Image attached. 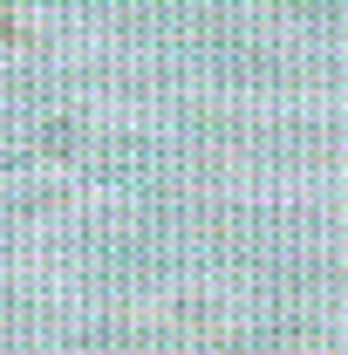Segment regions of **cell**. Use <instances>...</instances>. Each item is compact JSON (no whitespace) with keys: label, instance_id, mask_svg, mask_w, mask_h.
<instances>
[{"label":"cell","instance_id":"cell-1","mask_svg":"<svg viewBox=\"0 0 348 355\" xmlns=\"http://www.w3.org/2000/svg\"><path fill=\"white\" fill-rule=\"evenodd\" d=\"M0 42H14V21H7V14H0Z\"/></svg>","mask_w":348,"mask_h":355}]
</instances>
